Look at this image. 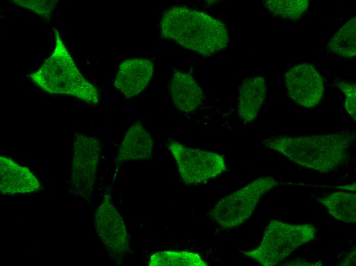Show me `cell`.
Returning a JSON list of instances; mask_svg holds the SVG:
<instances>
[{
  "label": "cell",
  "instance_id": "obj_7",
  "mask_svg": "<svg viewBox=\"0 0 356 266\" xmlns=\"http://www.w3.org/2000/svg\"><path fill=\"white\" fill-rule=\"evenodd\" d=\"M101 151L98 138L75 134L70 183L74 194L82 199L88 201L92 195Z\"/></svg>",
  "mask_w": 356,
  "mask_h": 266
},
{
  "label": "cell",
  "instance_id": "obj_4",
  "mask_svg": "<svg viewBox=\"0 0 356 266\" xmlns=\"http://www.w3.org/2000/svg\"><path fill=\"white\" fill-rule=\"evenodd\" d=\"M316 233V228L311 224L294 225L272 220L264 232L260 245L242 252L262 265L274 266L294 250L312 240Z\"/></svg>",
  "mask_w": 356,
  "mask_h": 266
},
{
  "label": "cell",
  "instance_id": "obj_8",
  "mask_svg": "<svg viewBox=\"0 0 356 266\" xmlns=\"http://www.w3.org/2000/svg\"><path fill=\"white\" fill-rule=\"evenodd\" d=\"M98 236L113 259L120 264L128 252L129 241L123 218L114 205L110 192L104 195L94 215Z\"/></svg>",
  "mask_w": 356,
  "mask_h": 266
},
{
  "label": "cell",
  "instance_id": "obj_21",
  "mask_svg": "<svg viewBox=\"0 0 356 266\" xmlns=\"http://www.w3.org/2000/svg\"><path fill=\"white\" fill-rule=\"evenodd\" d=\"M341 265H355V250L353 249L349 254L344 259Z\"/></svg>",
  "mask_w": 356,
  "mask_h": 266
},
{
  "label": "cell",
  "instance_id": "obj_6",
  "mask_svg": "<svg viewBox=\"0 0 356 266\" xmlns=\"http://www.w3.org/2000/svg\"><path fill=\"white\" fill-rule=\"evenodd\" d=\"M167 147L186 184L206 183L227 170L224 158L217 153L188 147L173 140Z\"/></svg>",
  "mask_w": 356,
  "mask_h": 266
},
{
  "label": "cell",
  "instance_id": "obj_1",
  "mask_svg": "<svg viewBox=\"0 0 356 266\" xmlns=\"http://www.w3.org/2000/svg\"><path fill=\"white\" fill-rule=\"evenodd\" d=\"M355 134L342 131L298 136H277L265 139L267 148L299 166L322 173L338 169L345 161Z\"/></svg>",
  "mask_w": 356,
  "mask_h": 266
},
{
  "label": "cell",
  "instance_id": "obj_5",
  "mask_svg": "<svg viewBox=\"0 0 356 266\" xmlns=\"http://www.w3.org/2000/svg\"><path fill=\"white\" fill-rule=\"evenodd\" d=\"M277 184L271 176L257 178L221 198L211 210L210 216L223 229L236 227L250 217L261 197Z\"/></svg>",
  "mask_w": 356,
  "mask_h": 266
},
{
  "label": "cell",
  "instance_id": "obj_3",
  "mask_svg": "<svg viewBox=\"0 0 356 266\" xmlns=\"http://www.w3.org/2000/svg\"><path fill=\"white\" fill-rule=\"evenodd\" d=\"M54 35L56 43L52 55L29 77L48 93L73 96L88 104L97 105L98 90L80 73L56 29Z\"/></svg>",
  "mask_w": 356,
  "mask_h": 266
},
{
  "label": "cell",
  "instance_id": "obj_14",
  "mask_svg": "<svg viewBox=\"0 0 356 266\" xmlns=\"http://www.w3.org/2000/svg\"><path fill=\"white\" fill-rule=\"evenodd\" d=\"M170 91L174 105L180 110L190 112L201 103L203 93L189 74L175 71L170 84Z\"/></svg>",
  "mask_w": 356,
  "mask_h": 266
},
{
  "label": "cell",
  "instance_id": "obj_2",
  "mask_svg": "<svg viewBox=\"0 0 356 266\" xmlns=\"http://www.w3.org/2000/svg\"><path fill=\"white\" fill-rule=\"evenodd\" d=\"M162 36L204 56L226 48L229 34L220 21L205 13L184 7L166 10L160 21Z\"/></svg>",
  "mask_w": 356,
  "mask_h": 266
},
{
  "label": "cell",
  "instance_id": "obj_20",
  "mask_svg": "<svg viewBox=\"0 0 356 266\" xmlns=\"http://www.w3.org/2000/svg\"><path fill=\"white\" fill-rule=\"evenodd\" d=\"M338 86L344 93L346 98L345 107L348 113L356 120V85L353 82L341 81L338 82Z\"/></svg>",
  "mask_w": 356,
  "mask_h": 266
},
{
  "label": "cell",
  "instance_id": "obj_11",
  "mask_svg": "<svg viewBox=\"0 0 356 266\" xmlns=\"http://www.w3.org/2000/svg\"><path fill=\"white\" fill-rule=\"evenodd\" d=\"M153 72V63L149 60L135 58L125 60L119 67L115 86L126 97H132L148 85Z\"/></svg>",
  "mask_w": 356,
  "mask_h": 266
},
{
  "label": "cell",
  "instance_id": "obj_15",
  "mask_svg": "<svg viewBox=\"0 0 356 266\" xmlns=\"http://www.w3.org/2000/svg\"><path fill=\"white\" fill-rule=\"evenodd\" d=\"M321 202L336 219L351 223L356 221V195L345 192H335L322 197Z\"/></svg>",
  "mask_w": 356,
  "mask_h": 266
},
{
  "label": "cell",
  "instance_id": "obj_12",
  "mask_svg": "<svg viewBox=\"0 0 356 266\" xmlns=\"http://www.w3.org/2000/svg\"><path fill=\"white\" fill-rule=\"evenodd\" d=\"M153 141L150 134L140 122L132 124L124 137L117 156L116 162L131 160H147L151 158Z\"/></svg>",
  "mask_w": 356,
  "mask_h": 266
},
{
  "label": "cell",
  "instance_id": "obj_13",
  "mask_svg": "<svg viewBox=\"0 0 356 266\" xmlns=\"http://www.w3.org/2000/svg\"><path fill=\"white\" fill-rule=\"evenodd\" d=\"M266 85L264 78L254 76L245 79L240 86L238 98V114L245 122L257 117L265 100Z\"/></svg>",
  "mask_w": 356,
  "mask_h": 266
},
{
  "label": "cell",
  "instance_id": "obj_18",
  "mask_svg": "<svg viewBox=\"0 0 356 266\" xmlns=\"http://www.w3.org/2000/svg\"><path fill=\"white\" fill-rule=\"evenodd\" d=\"M309 4L308 0H269L265 1L264 5L273 15L296 20L304 14Z\"/></svg>",
  "mask_w": 356,
  "mask_h": 266
},
{
  "label": "cell",
  "instance_id": "obj_17",
  "mask_svg": "<svg viewBox=\"0 0 356 266\" xmlns=\"http://www.w3.org/2000/svg\"><path fill=\"white\" fill-rule=\"evenodd\" d=\"M149 266H207L197 253L187 251H163L152 254Z\"/></svg>",
  "mask_w": 356,
  "mask_h": 266
},
{
  "label": "cell",
  "instance_id": "obj_19",
  "mask_svg": "<svg viewBox=\"0 0 356 266\" xmlns=\"http://www.w3.org/2000/svg\"><path fill=\"white\" fill-rule=\"evenodd\" d=\"M14 4L31 10L46 20L50 19L57 3L53 0L11 1Z\"/></svg>",
  "mask_w": 356,
  "mask_h": 266
},
{
  "label": "cell",
  "instance_id": "obj_16",
  "mask_svg": "<svg viewBox=\"0 0 356 266\" xmlns=\"http://www.w3.org/2000/svg\"><path fill=\"white\" fill-rule=\"evenodd\" d=\"M355 18L348 20L330 39L328 47L331 52L347 58L355 56Z\"/></svg>",
  "mask_w": 356,
  "mask_h": 266
},
{
  "label": "cell",
  "instance_id": "obj_9",
  "mask_svg": "<svg viewBox=\"0 0 356 266\" xmlns=\"http://www.w3.org/2000/svg\"><path fill=\"white\" fill-rule=\"evenodd\" d=\"M284 78L288 94L295 103L306 108L320 103L324 92V81L313 65H295L285 73Z\"/></svg>",
  "mask_w": 356,
  "mask_h": 266
},
{
  "label": "cell",
  "instance_id": "obj_10",
  "mask_svg": "<svg viewBox=\"0 0 356 266\" xmlns=\"http://www.w3.org/2000/svg\"><path fill=\"white\" fill-rule=\"evenodd\" d=\"M41 185L32 171L10 158L0 157V192L4 194L32 193Z\"/></svg>",
  "mask_w": 356,
  "mask_h": 266
}]
</instances>
